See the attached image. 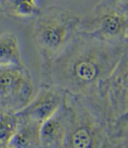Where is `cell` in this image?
<instances>
[{
  "instance_id": "obj_6",
  "label": "cell",
  "mask_w": 128,
  "mask_h": 148,
  "mask_svg": "<svg viewBox=\"0 0 128 148\" xmlns=\"http://www.w3.org/2000/svg\"><path fill=\"white\" fill-rule=\"evenodd\" d=\"M69 119V107L64 103L40 126L41 146L44 148H59L63 141L64 132Z\"/></svg>"
},
{
  "instance_id": "obj_13",
  "label": "cell",
  "mask_w": 128,
  "mask_h": 148,
  "mask_svg": "<svg viewBox=\"0 0 128 148\" xmlns=\"http://www.w3.org/2000/svg\"><path fill=\"white\" fill-rule=\"evenodd\" d=\"M5 148H9V147H5Z\"/></svg>"
},
{
  "instance_id": "obj_7",
  "label": "cell",
  "mask_w": 128,
  "mask_h": 148,
  "mask_svg": "<svg viewBox=\"0 0 128 148\" xmlns=\"http://www.w3.org/2000/svg\"><path fill=\"white\" fill-rule=\"evenodd\" d=\"M38 0H0V13L14 21H30L41 11Z\"/></svg>"
},
{
  "instance_id": "obj_9",
  "label": "cell",
  "mask_w": 128,
  "mask_h": 148,
  "mask_svg": "<svg viewBox=\"0 0 128 148\" xmlns=\"http://www.w3.org/2000/svg\"><path fill=\"white\" fill-rule=\"evenodd\" d=\"M12 64H25L21 45L13 33L6 32L0 35V67Z\"/></svg>"
},
{
  "instance_id": "obj_3",
  "label": "cell",
  "mask_w": 128,
  "mask_h": 148,
  "mask_svg": "<svg viewBox=\"0 0 128 148\" xmlns=\"http://www.w3.org/2000/svg\"><path fill=\"white\" fill-rule=\"evenodd\" d=\"M77 33L113 46L128 45V4L101 0L91 11L81 15Z\"/></svg>"
},
{
  "instance_id": "obj_11",
  "label": "cell",
  "mask_w": 128,
  "mask_h": 148,
  "mask_svg": "<svg viewBox=\"0 0 128 148\" xmlns=\"http://www.w3.org/2000/svg\"><path fill=\"white\" fill-rule=\"evenodd\" d=\"M91 130V128L85 125L78 126L70 138L72 148H92L94 145V137Z\"/></svg>"
},
{
  "instance_id": "obj_10",
  "label": "cell",
  "mask_w": 128,
  "mask_h": 148,
  "mask_svg": "<svg viewBox=\"0 0 128 148\" xmlns=\"http://www.w3.org/2000/svg\"><path fill=\"white\" fill-rule=\"evenodd\" d=\"M17 125L19 120L15 114L0 111V148L7 147Z\"/></svg>"
},
{
  "instance_id": "obj_8",
  "label": "cell",
  "mask_w": 128,
  "mask_h": 148,
  "mask_svg": "<svg viewBox=\"0 0 128 148\" xmlns=\"http://www.w3.org/2000/svg\"><path fill=\"white\" fill-rule=\"evenodd\" d=\"M40 126L33 122L19 121L17 130L11 136L9 148H40Z\"/></svg>"
},
{
  "instance_id": "obj_4",
  "label": "cell",
  "mask_w": 128,
  "mask_h": 148,
  "mask_svg": "<svg viewBox=\"0 0 128 148\" xmlns=\"http://www.w3.org/2000/svg\"><path fill=\"white\" fill-rule=\"evenodd\" d=\"M32 75L25 64L0 67V111L17 113L35 95Z\"/></svg>"
},
{
  "instance_id": "obj_5",
  "label": "cell",
  "mask_w": 128,
  "mask_h": 148,
  "mask_svg": "<svg viewBox=\"0 0 128 148\" xmlns=\"http://www.w3.org/2000/svg\"><path fill=\"white\" fill-rule=\"evenodd\" d=\"M66 99V92L55 85H41V88L25 108L15 113L19 121L38 125L49 119Z\"/></svg>"
},
{
  "instance_id": "obj_12",
  "label": "cell",
  "mask_w": 128,
  "mask_h": 148,
  "mask_svg": "<svg viewBox=\"0 0 128 148\" xmlns=\"http://www.w3.org/2000/svg\"><path fill=\"white\" fill-rule=\"evenodd\" d=\"M117 1L123 3V4H128V0H117Z\"/></svg>"
},
{
  "instance_id": "obj_2",
  "label": "cell",
  "mask_w": 128,
  "mask_h": 148,
  "mask_svg": "<svg viewBox=\"0 0 128 148\" xmlns=\"http://www.w3.org/2000/svg\"><path fill=\"white\" fill-rule=\"evenodd\" d=\"M81 15L65 7L49 5L35 17L33 39L41 58V73L66 49L77 34Z\"/></svg>"
},
{
  "instance_id": "obj_1",
  "label": "cell",
  "mask_w": 128,
  "mask_h": 148,
  "mask_svg": "<svg viewBox=\"0 0 128 148\" xmlns=\"http://www.w3.org/2000/svg\"><path fill=\"white\" fill-rule=\"evenodd\" d=\"M127 47L96 41L77 33L42 75V85H55L87 106L105 103L112 73Z\"/></svg>"
}]
</instances>
